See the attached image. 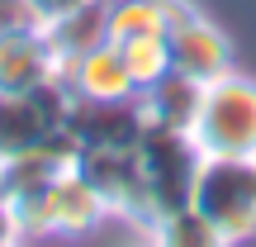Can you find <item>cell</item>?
Wrapping results in <instances>:
<instances>
[{
	"label": "cell",
	"mask_w": 256,
	"mask_h": 247,
	"mask_svg": "<svg viewBox=\"0 0 256 247\" xmlns=\"http://www.w3.org/2000/svg\"><path fill=\"white\" fill-rule=\"evenodd\" d=\"M66 91L76 100H133L138 86L124 67V53L119 43H95L90 53H81L72 67H66Z\"/></svg>",
	"instance_id": "10"
},
{
	"label": "cell",
	"mask_w": 256,
	"mask_h": 247,
	"mask_svg": "<svg viewBox=\"0 0 256 247\" xmlns=\"http://www.w3.org/2000/svg\"><path fill=\"white\" fill-rule=\"evenodd\" d=\"M185 133L200 157H256V76L232 67L209 81Z\"/></svg>",
	"instance_id": "1"
},
{
	"label": "cell",
	"mask_w": 256,
	"mask_h": 247,
	"mask_svg": "<svg viewBox=\"0 0 256 247\" xmlns=\"http://www.w3.org/2000/svg\"><path fill=\"white\" fill-rule=\"evenodd\" d=\"M48 209H52V233H66V238H81V233H95L104 219H114L104 195L90 185V176L81 166H62V171L48 181Z\"/></svg>",
	"instance_id": "9"
},
{
	"label": "cell",
	"mask_w": 256,
	"mask_h": 247,
	"mask_svg": "<svg viewBox=\"0 0 256 247\" xmlns=\"http://www.w3.org/2000/svg\"><path fill=\"white\" fill-rule=\"evenodd\" d=\"M138 166H142L147 195H152L156 214L185 209L194 195V176H200L204 157L194 147V138L185 128H166V124H147L142 138H138Z\"/></svg>",
	"instance_id": "3"
},
{
	"label": "cell",
	"mask_w": 256,
	"mask_h": 247,
	"mask_svg": "<svg viewBox=\"0 0 256 247\" xmlns=\"http://www.w3.org/2000/svg\"><path fill=\"white\" fill-rule=\"evenodd\" d=\"M19 5L28 10V19H34V24L52 29V24H62L66 15H76L81 5H90V0H19Z\"/></svg>",
	"instance_id": "14"
},
{
	"label": "cell",
	"mask_w": 256,
	"mask_h": 247,
	"mask_svg": "<svg viewBox=\"0 0 256 247\" xmlns=\"http://www.w3.org/2000/svg\"><path fill=\"white\" fill-rule=\"evenodd\" d=\"M0 247H24V242H0Z\"/></svg>",
	"instance_id": "17"
},
{
	"label": "cell",
	"mask_w": 256,
	"mask_h": 247,
	"mask_svg": "<svg viewBox=\"0 0 256 247\" xmlns=\"http://www.w3.org/2000/svg\"><path fill=\"white\" fill-rule=\"evenodd\" d=\"M166 43H171V72H180V76H190V81H200V86H209V81H218L223 72H232V43H228V34H223L218 24H214L209 15H185L180 24L166 34Z\"/></svg>",
	"instance_id": "8"
},
{
	"label": "cell",
	"mask_w": 256,
	"mask_h": 247,
	"mask_svg": "<svg viewBox=\"0 0 256 247\" xmlns=\"http://www.w3.org/2000/svg\"><path fill=\"white\" fill-rule=\"evenodd\" d=\"M0 242H24L19 238V219H14V204L0 195Z\"/></svg>",
	"instance_id": "15"
},
{
	"label": "cell",
	"mask_w": 256,
	"mask_h": 247,
	"mask_svg": "<svg viewBox=\"0 0 256 247\" xmlns=\"http://www.w3.org/2000/svg\"><path fill=\"white\" fill-rule=\"evenodd\" d=\"M124 247H152V242H147V233L138 228V238H133V242H124Z\"/></svg>",
	"instance_id": "16"
},
{
	"label": "cell",
	"mask_w": 256,
	"mask_h": 247,
	"mask_svg": "<svg viewBox=\"0 0 256 247\" xmlns=\"http://www.w3.org/2000/svg\"><path fill=\"white\" fill-rule=\"evenodd\" d=\"M119 53H124V67H128V76H133L138 91L156 86L166 72H171V43H166V34H138V38H124Z\"/></svg>",
	"instance_id": "13"
},
{
	"label": "cell",
	"mask_w": 256,
	"mask_h": 247,
	"mask_svg": "<svg viewBox=\"0 0 256 247\" xmlns=\"http://www.w3.org/2000/svg\"><path fill=\"white\" fill-rule=\"evenodd\" d=\"M142 233H147V242H152V247H238L228 233L214 228L194 204L171 209V214H156Z\"/></svg>",
	"instance_id": "12"
},
{
	"label": "cell",
	"mask_w": 256,
	"mask_h": 247,
	"mask_svg": "<svg viewBox=\"0 0 256 247\" xmlns=\"http://www.w3.org/2000/svg\"><path fill=\"white\" fill-rule=\"evenodd\" d=\"M200 95H204V86H200V81H190V76H180V72H166L156 86L138 91V100H142V114H147V124L190 128L194 110H200Z\"/></svg>",
	"instance_id": "11"
},
{
	"label": "cell",
	"mask_w": 256,
	"mask_h": 247,
	"mask_svg": "<svg viewBox=\"0 0 256 247\" xmlns=\"http://www.w3.org/2000/svg\"><path fill=\"white\" fill-rule=\"evenodd\" d=\"M62 81L66 86V62L52 48V34L34 19L0 29V91H43V86Z\"/></svg>",
	"instance_id": "6"
},
{
	"label": "cell",
	"mask_w": 256,
	"mask_h": 247,
	"mask_svg": "<svg viewBox=\"0 0 256 247\" xmlns=\"http://www.w3.org/2000/svg\"><path fill=\"white\" fill-rule=\"evenodd\" d=\"M66 105H72V91L62 81L43 86V91H19V95L0 91V162L52 143L66 124Z\"/></svg>",
	"instance_id": "4"
},
{
	"label": "cell",
	"mask_w": 256,
	"mask_h": 247,
	"mask_svg": "<svg viewBox=\"0 0 256 247\" xmlns=\"http://www.w3.org/2000/svg\"><path fill=\"white\" fill-rule=\"evenodd\" d=\"M76 166H81V171L90 176V185L104 195L114 219L133 223V228H147V223L156 219L133 147H86V152H76Z\"/></svg>",
	"instance_id": "5"
},
{
	"label": "cell",
	"mask_w": 256,
	"mask_h": 247,
	"mask_svg": "<svg viewBox=\"0 0 256 247\" xmlns=\"http://www.w3.org/2000/svg\"><path fill=\"white\" fill-rule=\"evenodd\" d=\"M147 128V114H142V100H76L66 105V124L62 133L76 143V152L86 147H138Z\"/></svg>",
	"instance_id": "7"
},
{
	"label": "cell",
	"mask_w": 256,
	"mask_h": 247,
	"mask_svg": "<svg viewBox=\"0 0 256 247\" xmlns=\"http://www.w3.org/2000/svg\"><path fill=\"white\" fill-rule=\"evenodd\" d=\"M190 204L232 242L256 238V157H204Z\"/></svg>",
	"instance_id": "2"
}]
</instances>
